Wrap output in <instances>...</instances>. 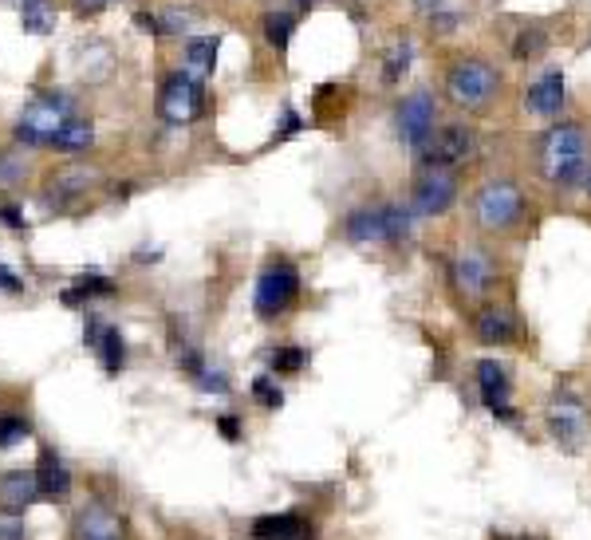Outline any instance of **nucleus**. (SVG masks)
I'll list each match as a JSON object with an SVG mask.
<instances>
[{
	"label": "nucleus",
	"instance_id": "f257e3e1",
	"mask_svg": "<svg viewBox=\"0 0 591 540\" xmlns=\"http://www.w3.org/2000/svg\"><path fill=\"white\" fill-rule=\"evenodd\" d=\"M540 166L552 186H572L588 166V138L580 127H552L540 146Z\"/></svg>",
	"mask_w": 591,
	"mask_h": 540
},
{
	"label": "nucleus",
	"instance_id": "f03ea898",
	"mask_svg": "<svg viewBox=\"0 0 591 540\" xmlns=\"http://www.w3.org/2000/svg\"><path fill=\"white\" fill-rule=\"evenodd\" d=\"M497 87H501V75L489 68L485 60H461L458 68L450 71V79H446V95L458 107H465V111H477V107L493 103Z\"/></svg>",
	"mask_w": 591,
	"mask_h": 540
},
{
	"label": "nucleus",
	"instance_id": "7ed1b4c3",
	"mask_svg": "<svg viewBox=\"0 0 591 540\" xmlns=\"http://www.w3.org/2000/svg\"><path fill=\"white\" fill-rule=\"evenodd\" d=\"M67 119H71V99H67L64 91H48V95H40V99H32V103L24 107L20 127H16V138L28 142V146L52 142Z\"/></svg>",
	"mask_w": 591,
	"mask_h": 540
},
{
	"label": "nucleus",
	"instance_id": "20e7f679",
	"mask_svg": "<svg viewBox=\"0 0 591 540\" xmlns=\"http://www.w3.org/2000/svg\"><path fill=\"white\" fill-rule=\"evenodd\" d=\"M548 430L564 450H580L588 442V410L572 391H560L548 403Z\"/></svg>",
	"mask_w": 591,
	"mask_h": 540
},
{
	"label": "nucleus",
	"instance_id": "39448f33",
	"mask_svg": "<svg viewBox=\"0 0 591 540\" xmlns=\"http://www.w3.org/2000/svg\"><path fill=\"white\" fill-rule=\"evenodd\" d=\"M521 217V190L513 182H489L477 194V225L481 229H509Z\"/></svg>",
	"mask_w": 591,
	"mask_h": 540
},
{
	"label": "nucleus",
	"instance_id": "423d86ee",
	"mask_svg": "<svg viewBox=\"0 0 591 540\" xmlns=\"http://www.w3.org/2000/svg\"><path fill=\"white\" fill-rule=\"evenodd\" d=\"M296 292H300V272L292 269V265L268 269L261 280H257V312H261L264 320H276L280 312L292 308Z\"/></svg>",
	"mask_w": 591,
	"mask_h": 540
},
{
	"label": "nucleus",
	"instance_id": "0eeeda50",
	"mask_svg": "<svg viewBox=\"0 0 591 540\" xmlns=\"http://www.w3.org/2000/svg\"><path fill=\"white\" fill-rule=\"evenodd\" d=\"M158 111L166 123L182 127V123H194L201 115V87H197L194 75H170L162 95H158Z\"/></svg>",
	"mask_w": 591,
	"mask_h": 540
},
{
	"label": "nucleus",
	"instance_id": "6e6552de",
	"mask_svg": "<svg viewBox=\"0 0 591 540\" xmlns=\"http://www.w3.org/2000/svg\"><path fill=\"white\" fill-rule=\"evenodd\" d=\"M434 119H438V103L430 91H414L402 99L394 123H398V138L410 142V146H422L426 138L434 135Z\"/></svg>",
	"mask_w": 591,
	"mask_h": 540
},
{
	"label": "nucleus",
	"instance_id": "1a4fd4ad",
	"mask_svg": "<svg viewBox=\"0 0 591 540\" xmlns=\"http://www.w3.org/2000/svg\"><path fill=\"white\" fill-rule=\"evenodd\" d=\"M469 154H473V131L461 127V123H450V127L434 131V135L422 142V162H426L430 170L458 166V162H465Z\"/></svg>",
	"mask_w": 591,
	"mask_h": 540
},
{
	"label": "nucleus",
	"instance_id": "9d476101",
	"mask_svg": "<svg viewBox=\"0 0 591 540\" xmlns=\"http://www.w3.org/2000/svg\"><path fill=\"white\" fill-rule=\"evenodd\" d=\"M450 276H454L461 296L477 300V296H485V292L493 288V261H489L481 249H461L458 257H454Z\"/></svg>",
	"mask_w": 591,
	"mask_h": 540
},
{
	"label": "nucleus",
	"instance_id": "9b49d317",
	"mask_svg": "<svg viewBox=\"0 0 591 540\" xmlns=\"http://www.w3.org/2000/svg\"><path fill=\"white\" fill-rule=\"evenodd\" d=\"M458 198V182H454V174H446V170H430V174H422L418 178V186H414V213H422V217H438V213H446L450 205Z\"/></svg>",
	"mask_w": 591,
	"mask_h": 540
},
{
	"label": "nucleus",
	"instance_id": "f8f14e48",
	"mask_svg": "<svg viewBox=\"0 0 591 540\" xmlns=\"http://www.w3.org/2000/svg\"><path fill=\"white\" fill-rule=\"evenodd\" d=\"M40 497V477L36 470H8L0 477V509L4 517H24Z\"/></svg>",
	"mask_w": 591,
	"mask_h": 540
},
{
	"label": "nucleus",
	"instance_id": "ddd939ff",
	"mask_svg": "<svg viewBox=\"0 0 591 540\" xmlns=\"http://www.w3.org/2000/svg\"><path fill=\"white\" fill-rule=\"evenodd\" d=\"M477 387H481V399L493 414H509V375L497 359H481L477 363Z\"/></svg>",
	"mask_w": 591,
	"mask_h": 540
},
{
	"label": "nucleus",
	"instance_id": "4468645a",
	"mask_svg": "<svg viewBox=\"0 0 591 540\" xmlns=\"http://www.w3.org/2000/svg\"><path fill=\"white\" fill-rule=\"evenodd\" d=\"M75 537L79 540H119L123 537V521L119 513H111L107 505H87L75 517Z\"/></svg>",
	"mask_w": 591,
	"mask_h": 540
},
{
	"label": "nucleus",
	"instance_id": "2eb2a0df",
	"mask_svg": "<svg viewBox=\"0 0 591 540\" xmlns=\"http://www.w3.org/2000/svg\"><path fill=\"white\" fill-rule=\"evenodd\" d=\"M347 237L355 245H379V241H391V225H387V205L379 209H355L347 217Z\"/></svg>",
	"mask_w": 591,
	"mask_h": 540
},
{
	"label": "nucleus",
	"instance_id": "dca6fc26",
	"mask_svg": "<svg viewBox=\"0 0 591 540\" xmlns=\"http://www.w3.org/2000/svg\"><path fill=\"white\" fill-rule=\"evenodd\" d=\"M525 103L532 115H556V111L564 107V75H560V71L540 75V79L528 87Z\"/></svg>",
	"mask_w": 591,
	"mask_h": 540
},
{
	"label": "nucleus",
	"instance_id": "f3484780",
	"mask_svg": "<svg viewBox=\"0 0 591 540\" xmlns=\"http://www.w3.org/2000/svg\"><path fill=\"white\" fill-rule=\"evenodd\" d=\"M56 24H60V12L48 0H24L20 4V28L28 36H48V32H56Z\"/></svg>",
	"mask_w": 591,
	"mask_h": 540
},
{
	"label": "nucleus",
	"instance_id": "a211bd4d",
	"mask_svg": "<svg viewBox=\"0 0 591 540\" xmlns=\"http://www.w3.org/2000/svg\"><path fill=\"white\" fill-rule=\"evenodd\" d=\"M253 537L296 540V537H304V525H300V517H292V513H268V517H257V521H253Z\"/></svg>",
	"mask_w": 591,
	"mask_h": 540
},
{
	"label": "nucleus",
	"instance_id": "6ab92c4d",
	"mask_svg": "<svg viewBox=\"0 0 591 540\" xmlns=\"http://www.w3.org/2000/svg\"><path fill=\"white\" fill-rule=\"evenodd\" d=\"M36 477H40V493H44V497H64L67 489H71V473L64 470V462H60L52 450L40 454V470H36Z\"/></svg>",
	"mask_w": 591,
	"mask_h": 540
},
{
	"label": "nucleus",
	"instance_id": "aec40b11",
	"mask_svg": "<svg viewBox=\"0 0 591 540\" xmlns=\"http://www.w3.org/2000/svg\"><path fill=\"white\" fill-rule=\"evenodd\" d=\"M513 332H517V324H513V316L501 312V308H485V312L477 316V336L485 339V343H509Z\"/></svg>",
	"mask_w": 591,
	"mask_h": 540
},
{
	"label": "nucleus",
	"instance_id": "412c9836",
	"mask_svg": "<svg viewBox=\"0 0 591 540\" xmlns=\"http://www.w3.org/2000/svg\"><path fill=\"white\" fill-rule=\"evenodd\" d=\"M91 138H95L91 123L67 119L64 127L56 131V138H52V146H56V150H67V154H75V150H87V146H91Z\"/></svg>",
	"mask_w": 591,
	"mask_h": 540
},
{
	"label": "nucleus",
	"instance_id": "4be33fe9",
	"mask_svg": "<svg viewBox=\"0 0 591 540\" xmlns=\"http://www.w3.org/2000/svg\"><path fill=\"white\" fill-rule=\"evenodd\" d=\"M217 48H221L217 36H197L186 44V64L194 71H213L217 68Z\"/></svg>",
	"mask_w": 591,
	"mask_h": 540
},
{
	"label": "nucleus",
	"instance_id": "5701e85b",
	"mask_svg": "<svg viewBox=\"0 0 591 540\" xmlns=\"http://www.w3.org/2000/svg\"><path fill=\"white\" fill-rule=\"evenodd\" d=\"M99 359H103V367H107L111 375L127 363V343H123V336H119L115 328H103V336H99Z\"/></svg>",
	"mask_w": 591,
	"mask_h": 540
},
{
	"label": "nucleus",
	"instance_id": "b1692460",
	"mask_svg": "<svg viewBox=\"0 0 591 540\" xmlns=\"http://www.w3.org/2000/svg\"><path fill=\"white\" fill-rule=\"evenodd\" d=\"M264 40H268L276 52H284L288 40H292V16H288V12H272V16H264Z\"/></svg>",
	"mask_w": 591,
	"mask_h": 540
},
{
	"label": "nucleus",
	"instance_id": "393cba45",
	"mask_svg": "<svg viewBox=\"0 0 591 540\" xmlns=\"http://www.w3.org/2000/svg\"><path fill=\"white\" fill-rule=\"evenodd\" d=\"M91 182H95V174L79 166V170H64V174H56L48 190H56V194H83Z\"/></svg>",
	"mask_w": 591,
	"mask_h": 540
},
{
	"label": "nucleus",
	"instance_id": "a878e982",
	"mask_svg": "<svg viewBox=\"0 0 591 540\" xmlns=\"http://www.w3.org/2000/svg\"><path fill=\"white\" fill-rule=\"evenodd\" d=\"M304 363H308L304 347H284V351H276V355H272V367H276L280 375H292V371H300Z\"/></svg>",
	"mask_w": 591,
	"mask_h": 540
},
{
	"label": "nucleus",
	"instance_id": "bb28decb",
	"mask_svg": "<svg viewBox=\"0 0 591 540\" xmlns=\"http://www.w3.org/2000/svg\"><path fill=\"white\" fill-rule=\"evenodd\" d=\"M24 438H28V422H20V418H0V450L20 446Z\"/></svg>",
	"mask_w": 591,
	"mask_h": 540
},
{
	"label": "nucleus",
	"instance_id": "cd10ccee",
	"mask_svg": "<svg viewBox=\"0 0 591 540\" xmlns=\"http://www.w3.org/2000/svg\"><path fill=\"white\" fill-rule=\"evenodd\" d=\"M253 395H257V403H264L268 410H276V406L284 403V395H280V387H272V379L261 375L257 383H253Z\"/></svg>",
	"mask_w": 591,
	"mask_h": 540
},
{
	"label": "nucleus",
	"instance_id": "c85d7f7f",
	"mask_svg": "<svg viewBox=\"0 0 591 540\" xmlns=\"http://www.w3.org/2000/svg\"><path fill=\"white\" fill-rule=\"evenodd\" d=\"M158 24H162V32H174V36H182V32L190 28V12H182V8H166Z\"/></svg>",
	"mask_w": 591,
	"mask_h": 540
},
{
	"label": "nucleus",
	"instance_id": "c756f323",
	"mask_svg": "<svg viewBox=\"0 0 591 540\" xmlns=\"http://www.w3.org/2000/svg\"><path fill=\"white\" fill-rule=\"evenodd\" d=\"M406 60H410V44L402 40V44H398V48L391 52V60H387V83H394V79L406 71Z\"/></svg>",
	"mask_w": 591,
	"mask_h": 540
},
{
	"label": "nucleus",
	"instance_id": "7c9ffc66",
	"mask_svg": "<svg viewBox=\"0 0 591 540\" xmlns=\"http://www.w3.org/2000/svg\"><path fill=\"white\" fill-rule=\"evenodd\" d=\"M536 52H544V36H540V32H532V36H521V40H517V56H521V60H525V56H536Z\"/></svg>",
	"mask_w": 591,
	"mask_h": 540
},
{
	"label": "nucleus",
	"instance_id": "2f4dec72",
	"mask_svg": "<svg viewBox=\"0 0 591 540\" xmlns=\"http://www.w3.org/2000/svg\"><path fill=\"white\" fill-rule=\"evenodd\" d=\"M0 540H24V521H20V517L0 521Z\"/></svg>",
	"mask_w": 591,
	"mask_h": 540
},
{
	"label": "nucleus",
	"instance_id": "473e14b6",
	"mask_svg": "<svg viewBox=\"0 0 591 540\" xmlns=\"http://www.w3.org/2000/svg\"><path fill=\"white\" fill-rule=\"evenodd\" d=\"M0 288H4V292H20V288H24L20 276L8 269V265H0Z\"/></svg>",
	"mask_w": 591,
	"mask_h": 540
},
{
	"label": "nucleus",
	"instance_id": "72a5a7b5",
	"mask_svg": "<svg viewBox=\"0 0 591 540\" xmlns=\"http://www.w3.org/2000/svg\"><path fill=\"white\" fill-rule=\"evenodd\" d=\"M134 24H138V28H146L150 36H158V32H162V24H158L154 16H146V12H138V16H134Z\"/></svg>",
	"mask_w": 591,
	"mask_h": 540
},
{
	"label": "nucleus",
	"instance_id": "f704fd0d",
	"mask_svg": "<svg viewBox=\"0 0 591 540\" xmlns=\"http://www.w3.org/2000/svg\"><path fill=\"white\" fill-rule=\"evenodd\" d=\"M0 217H4L12 229H20V225H24V221H20V209H12V205H4V209H0Z\"/></svg>",
	"mask_w": 591,
	"mask_h": 540
},
{
	"label": "nucleus",
	"instance_id": "c9c22d12",
	"mask_svg": "<svg viewBox=\"0 0 591 540\" xmlns=\"http://www.w3.org/2000/svg\"><path fill=\"white\" fill-rule=\"evenodd\" d=\"M217 426H221V434H225L229 442H237V418H221Z\"/></svg>",
	"mask_w": 591,
	"mask_h": 540
},
{
	"label": "nucleus",
	"instance_id": "e433bc0d",
	"mask_svg": "<svg viewBox=\"0 0 591 540\" xmlns=\"http://www.w3.org/2000/svg\"><path fill=\"white\" fill-rule=\"evenodd\" d=\"M83 12H99V8H107V0H75Z\"/></svg>",
	"mask_w": 591,
	"mask_h": 540
},
{
	"label": "nucleus",
	"instance_id": "4c0bfd02",
	"mask_svg": "<svg viewBox=\"0 0 591 540\" xmlns=\"http://www.w3.org/2000/svg\"><path fill=\"white\" fill-rule=\"evenodd\" d=\"M414 4H418L422 12H438V8H442V0H414Z\"/></svg>",
	"mask_w": 591,
	"mask_h": 540
},
{
	"label": "nucleus",
	"instance_id": "58836bf2",
	"mask_svg": "<svg viewBox=\"0 0 591 540\" xmlns=\"http://www.w3.org/2000/svg\"><path fill=\"white\" fill-rule=\"evenodd\" d=\"M300 4H316V0H300Z\"/></svg>",
	"mask_w": 591,
	"mask_h": 540
},
{
	"label": "nucleus",
	"instance_id": "ea45409f",
	"mask_svg": "<svg viewBox=\"0 0 591 540\" xmlns=\"http://www.w3.org/2000/svg\"><path fill=\"white\" fill-rule=\"evenodd\" d=\"M588 190H591V178H588Z\"/></svg>",
	"mask_w": 591,
	"mask_h": 540
}]
</instances>
